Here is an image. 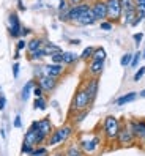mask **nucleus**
I'll return each instance as SVG.
<instances>
[{"label": "nucleus", "instance_id": "obj_13", "mask_svg": "<svg viewBox=\"0 0 145 156\" xmlns=\"http://www.w3.org/2000/svg\"><path fill=\"white\" fill-rule=\"evenodd\" d=\"M36 84H38L44 91H46V93H51V91L55 90L58 80H57L55 77L48 76V74H41V76H38V82H36Z\"/></svg>", "mask_w": 145, "mask_h": 156}, {"label": "nucleus", "instance_id": "obj_15", "mask_svg": "<svg viewBox=\"0 0 145 156\" xmlns=\"http://www.w3.org/2000/svg\"><path fill=\"white\" fill-rule=\"evenodd\" d=\"M85 88V91L88 93V96L92 98V101L95 103L96 99V95H98V87H99V82H98V77H88L85 80V84L82 85Z\"/></svg>", "mask_w": 145, "mask_h": 156}, {"label": "nucleus", "instance_id": "obj_1", "mask_svg": "<svg viewBox=\"0 0 145 156\" xmlns=\"http://www.w3.org/2000/svg\"><path fill=\"white\" fill-rule=\"evenodd\" d=\"M123 122L118 120L114 115H106L101 122V131H103V137L107 142H117V137L122 129Z\"/></svg>", "mask_w": 145, "mask_h": 156}, {"label": "nucleus", "instance_id": "obj_34", "mask_svg": "<svg viewBox=\"0 0 145 156\" xmlns=\"http://www.w3.org/2000/svg\"><path fill=\"white\" fill-rule=\"evenodd\" d=\"M143 76H145V66H140V68H139L137 71L134 73V76H133V80H134V82H139V80H140V79H142Z\"/></svg>", "mask_w": 145, "mask_h": 156}, {"label": "nucleus", "instance_id": "obj_23", "mask_svg": "<svg viewBox=\"0 0 145 156\" xmlns=\"http://www.w3.org/2000/svg\"><path fill=\"white\" fill-rule=\"evenodd\" d=\"M122 5H123V16L136 11V0H122Z\"/></svg>", "mask_w": 145, "mask_h": 156}, {"label": "nucleus", "instance_id": "obj_19", "mask_svg": "<svg viewBox=\"0 0 145 156\" xmlns=\"http://www.w3.org/2000/svg\"><path fill=\"white\" fill-rule=\"evenodd\" d=\"M65 154H66V156H87V154L82 151V148L79 147V144H71V145H68L66 150H65Z\"/></svg>", "mask_w": 145, "mask_h": 156}, {"label": "nucleus", "instance_id": "obj_32", "mask_svg": "<svg viewBox=\"0 0 145 156\" xmlns=\"http://www.w3.org/2000/svg\"><path fill=\"white\" fill-rule=\"evenodd\" d=\"M140 60H142V52H136L134 55H133V60H131V68H137L139 66V63H140Z\"/></svg>", "mask_w": 145, "mask_h": 156}, {"label": "nucleus", "instance_id": "obj_2", "mask_svg": "<svg viewBox=\"0 0 145 156\" xmlns=\"http://www.w3.org/2000/svg\"><path fill=\"white\" fill-rule=\"evenodd\" d=\"M90 106H93V101H92V98L88 96V93L85 91V88L80 85V87L76 90L74 96H72L69 111L74 114V112H79V111H85V109H90Z\"/></svg>", "mask_w": 145, "mask_h": 156}, {"label": "nucleus", "instance_id": "obj_47", "mask_svg": "<svg viewBox=\"0 0 145 156\" xmlns=\"http://www.w3.org/2000/svg\"><path fill=\"white\" fill-rule=\"evenodd\" d=\"M139 96H140V98H143V99H145V88H143V90H140V91H139Z\"/></svg>", "mask_w": 145, "mask_h": 156}, {"label": "nucleus", "instance_id": "obj_36", "mask_svg": "<svg viewBox=\"0 0 145 156\" xmlns=\"http://www.w3.org/2000/svg\"><path fill=\"white\" fill-rule=\"evenodd\" d=\"M133 40H134V43H136V46H140V43H142V40H143V33L142 32H137V33H134L133 35Z\"/></svg>", "mask_w": 145, "mask_h": 156}, {"label": "nucleus", "instance_id": "obj_31", "mask_svg": "<svg viewBox=\"0 0 145 156\" xmlns=\"http://www.w3.org/2000/svg\"><path fill=\"white\" fill-rule=\"evenodd\" d=\"M43 57H44L43 48L38 49V51H35V52H30V54H29V58H30L32 62H36V60H40V58H43Z\"/></svg>", "mask_w": 145, "mask_h": 156}, {"label": "nucleus", "instance_id": "obj_27", "mask_svg": "<svg viewBox=\"0 0 145 156\" xmlns=\"http://www.w3.org/2000/svg\"><path fill=\"white\" fill-rule=\"evenodd\" d=\"M92 58L106 60V58H107V52H106V49L103 48V46H98V48H95V51H93V57H92Z\"/></svg>", "mask_w": 145, "mask_h": 156}, {"label": "nucleus", "instance_id": "obj_50", "mask_svg": "<svg viewBox=\"0 0 145 156\" xmlns=\"http://www.w3.org/2000/svg\"><path fill=\"white\" fill-rule=\"evenodd\" d=\"M142 58H145V51L142 52Z\"/></svg>", "mask_w": 145, "mask_h": 156}, {"label": "nucleus", "instance_id": "obj_9", "mask_svg": "<svg viewBox=\"0 0 145 156\" xmlns=\"http://www.w3.org/2000/svg\"><path fill=\"white\" fill-rule=\"evenodd\" d=\"M106 60H99V58H90L87 62V74L88 77H99L104 71Z\"/></svg>", "mask_w": 145, "mask_h": 156}, {"label": "nucleus", "instance_id": "obj_14", "mask_svg": "<svg viewBox=\"0 0 145 156\" xmlns=\"http://www.w3.org/2000/svg\"><path fill=\"white\" fill-rule=\"evenodd\" d=\"M74 24H76V25H80V27H88V25L96 24V19H95V14H93V11H92V8L85 10V11L76 19Z\"/></svg>", "mask_w": 145, "mask_h": 156}, {"label": "nucleus", "instance_id": "obj_18", "mask_svg": "<svg viewBox=\"0 0 145 156\" xmlns=\"http://www.w3.org/2000/svg\"><path fill=\"white\" fill-rule=\"evenodd\" d=\"M139 96V93H136V91H129V93H125L122 96H118L115 99V104L117 106H125V104H129L133 101Z\"/></svg>", "mask_w": 145, "mask_h": 156}, {"label": "nucleus", "instance_id": "obj_22", "mask_svg": "<svg viewBox=\"0 0 145 156\" xmlns=\"http://www.w3.org/2000/svg\"><path fill=\"white\" fill-rule=\"evenodd\" d=\"M58 51H62V48L60 46H57V44H52V43H44V46H43V52H44V57H51L52 54H55V52H58Z\"/></svg>", "mask_w": 145, "mask_h": 156}, {"label": "nucleus", "instance_id": "obj_20", "mask_svg": "<svg viewBox=\"0 0 145 156\" xmlns=\"http://www.w3.org/2000/svg\"><path fill=\"white\" fill-rule=\"evenodd\" d=\"M35 85H36L35 80H29V82H27V84L22 87V91H21V99H22V101H27V99L30 98V93L33 91Z\"/></svg>", "mask_w": 145, "mask_h": 156}, {"label": "nucleus", "instance_id": "obj_38", "mask_svg": "<svg viewBox=\"0 0 145 156\" xmlns=\"http://www.w3.org/2000/svg\"><path fill=\"white\" fill-rule=\"evenodd\" d=\"M43 93H44V90H43L38 84H36V85H35V88H33V95H35L36 98H40V96H43Z\"/></svg>", "mask_w": 145, "mask_h": 156}, {"label": "nucleus", "instance_id": "obj_44", "mask_svg": "<svg viewBox=\"0 0 145 156\" xmlns=\"http://www.w3.org/2000/svg\"><path fill=\"white\" fill-rule=\"evenodd\" d=\"M17 8H19L21 11H25V6H24V3H22V0H17Z\"/></svg>", "mask_w": 145, "mask_h": 156}, {"label": "nucleus", "instance_id": "obj_5", "mask_svg": "<svg viewBox=\"0 0 145 156\" xmlns=\"http://www.w3.org/2000/svg\"><path fill=\"white\" fill-rule=\"evenodd\" d=\"M88 8H92V3L90 2H84V3H79V5H69V8L66 11L58 13V19L63 21V22H72L74 24L77 17L85 10H88Z\"/></svg>", "mask_w": 145, "mask_h": 156}, {"label": "nucleus", "instance_id": "obj_29", "mask_svg": "<svg viewBox=\"0 0 145 156\" xmlns=\"http://www.w3.org/2000/svg\"><path fill=\"white\" fill-rule=\"evenodd\" d=\"M131 60H133V54L126 52V54H123L122 58H120V65L122 66H129L131 65Z\"/></svg>", "mask_w": 145, "mask_h": 156}, {"label": "nucleus", "instance_id": "obj_8", "mask_svg": "<svg viewBox=\"0 0 145 156\" xmlns=\"http://www.w3.org/2000/svg\"><path fill=\"white\" fill-rule=\"evenodd\" d=\"M41 69H43V74H48L51 77H55V79L62 77L66 73V66L63 65V63H52V62L43 65Z\"/></svg>", "mask_w": 145, "mask_h": 156}, {"label": "nucleus", "instance_id": "obj_43", "mask_svg": "<svg viewBox=\"0 0 145 156\" xmlns=\"http://www.w3.org/2000/svg\"><path fill=\"white\" fill-rule=\"evenodd\" d=\"M68 2H69V5H79V3L87 2V0H68Z\"/></svg>", "mask_w": 145, "mask_h": 156}, {"label": "nucleus", "instance_id": "obj_40", "mask_svg": "<svg viewBox=\"0 0 145 156\" xmlns=\"http://www.w3.org/2000/svg\"><path fill=\"white\" fill-rule=\"evenodd\" d=\"M14 128H22V118H21V115L14 117Z\"/></svg>", "mask_w": 145, "mask_h": 156}, {"label": "nucleus", "instance_id": "obj_41", "mask_svg": "<svg viewBox=\"0 0 145 156\" xmlns=\"http://www.w3.org/2000/svg\"><path fill=\"white\" fill-rule=\"evenodd\" d=\"M13 76H14V77L19 76V63H17V62L13 65Z\"/></svg>", "mask_w": 145, "mask_h": 156}, {"label": "nucleus", "instance_id": "obj_4", "mask_svg": "<svg viewBox=\"0 0 145 156\" xmlns=\"http://www.w3.org/2000/svg\"><path fill=\"white\" fill-rule=\"evenodd\" d=\"M72 134H74V126L72 125H63L58 129H54V133L48 137V145L49 147L60 145L63 142H66L69 137H72Z\"/></svg>", "mask_w": 145, "mask_h": 156}, {"label": "nucleus", "instance_id": "obj_30", "mask_svg": "<svg viewBox=\"0 0 145 156\" xmlns=\"http://www.w3.org/2000/svg\"><path fill=\"white\" fill-rule=\"evenodd\" d=\"M99 29L104 30V32H111V30L114 29V22H112V21H109V19L101 21V22H99Z\"/></svg>", "mask_w": 145, "mask_h": 156}, {"label": "nucleus", "instance_id": "obj_24", "mask_svg": "<svg viewBox=\"0 0 145 156\" xmlns=\"http://www.w3.org/2000/svg\"><path fill=\"white\" fill-rule=\"evenodd\" d=\"M72 115H74V117H72V123H74V125H79V123H82L85 118H87V115H88V109H85V111L74 112Z\"/></svg>", "mask_w": 145, "mask_h": 156}, {"label": "nucleus", "instance_id": "obj_37", "mask_svg": "<svg viewBox=\"0 0 145 156\" xmlns=\"http://www.w3.org/2000/svg\"><path fill=\"white\" fill-rule=\"evenodd\" d=\"M68 8H69V2H68V0H60V3H58V13L66 11Z\"/></svg>", "mask_w": 145, "mask_h": 156}, {"label": "nucleus", "instance_id": "obj_17", "mask_svg": "<svg viewBox=\"0 0 145 156\" xmlns=\"http://www.w3.org/2000/svg\"><path fill=\"white\" fill-rule=\"evenodd\" d=\"M38 129L46 136L49 137L52 133H54V126H52V122L49 118H43V120H38Z\"/></svg>", "mask_w": 145, "mask_h": 156}, {"label": "nucleus", "instance_id": "obj_35", "mask_svg": "<svg viewBox=\"0 0 145 156\" xmlns=\"http://www.w3.org/2000/svg\"><path fill=\"white\" fill-rule=\"evenodd\" d=\"M33 150V145L27 144V142H22V147H21V154H30Z\"/></svg>", "mask_w": 145, "mask_h": 156}, {"label": "nucleus", "instance_id": "obj_46", "mask_svg": "<svg viewBox=\"0 0 145 156\" xmlns=\"http://www.w3.org/2000/svg\"><path fill=\"white\" fill-rule=\"evenodd\" d=\"M52 156H66V154H65V151H55Z\"/></svg>", "mask_w": 145, "mask_h": 156}, {"label": "nucleus", "instance_id": "obj_45", "mask_svg": "<svg viewBox=\"0 0 145 156\" xmlns=\"http://www.w3.org/2000/svg\"><path fill=\"white\" fill-rule=\"evenodd\" d=\"M30 33V29H25V27H22V30H21V36H25V35H29Z\"/></svg>", "mask_w": 145, "mask_h": 156}, {"label": "nucleus", "instance_id": "obj_39", "mask_svg": "<svg viewBox=\"0 0 145 156\" xmlns=\"http://www.w3.org/2000/svg\"><path fill=\"white\" fill-rule=\"evenodd\" d=\"M25 48H27V43H25V40H19V41H17V44H16V49L19 51V52H21V51H24Z\"/></svg>", "mask_w": 145, "mask_h": 156}, {"label": "nucleus", "instance_id": "obj_25", "mask_svg": "<svg viewBox=\"0 0 145 156\" xmlns=\"http://www.w3.org/2000/svg\"><path fill=\"white\" fill-rule=\"evenodd\" d=\"M49 150H48V147H44V145H36L33 147V150L29 156H48Z\"/></svg>", "mask_w": 145, "mask_h": 156}, {"label": "nucleus", "instance_id": "obj_49", "mask_svg": "<svg viewBox=\"0 0 145 156\" xmlns=\"http://www.w3.org/2000/svg\"><path fill=\"white\" fill-rule=\"evenodd\" d=\"M145 0H136V5H143Z\"/></svg>", "mask_w": 145, "mask_h": 156}, {"label": "nucleus", "instance_id": "obj_26", "mask_svg": "<svg viewBox=\"0 0 145 156\" xmlns=\"http://www.w3.org/2000/svg\"><path fill=\"white\" fill-rule=\"evenodd\" d=\"M93 51H95V46H87V48L80 52V60L88 62L90 58L93 57Z\"/></svg>", "mask_w": 145, "mask_h": 156}, {"label": "nucleus", "instance_id": "obj_33", "mask_svg": "<svg viewBox=\"0 0 145 156\" xmlns=\"http://www.w3.org/2000/svg\"><path fill=\"white\" fill-rule=\"evenodd\" d=\"M51 62L52 63H63V51H58L55 54L51 55Z\"/></svg>", "mask_w": 145, "mask_h": 156}, {"label": "nucleus", "instance_id": "obj_28", "mask_svg": "<svg viewBox=\"0 0 145 156\" xmlns=\"http://www.w3.org/2000/svg\"><path fill=\"white\" fill-rule=\"evenodd\" d=\"M46 107H48V103H46V99H44L43 96H40V98H35V101H33V109L46 111Z\"/></svg>", "mask_w": 145, "mask_h": 156}, {"label": "nucleus", "instance_id": "obj_16", "mask_svg": "<svg viewBox=\"0 0 145 156\" xmlns=\"http://www.w3.org/2000/svg\"><path fill=\"white\" fill-rule=\"evenodd\" d=\"M80 55H77L72 51H63V65L65 66H74L76 63H79Z\"/></svg>", "mask_w": 145, "mask_h": 156}, {"label": "nucleus", "instance_id": "obj_3", "mask_svg": "<svg viewBox=\"0 0 145 156\" xmlns=\"http://www.w3.org/2000/svg\"><path fill=\"white\" fill-rule=\"evenodd\" d=\"M77 144L87 156H95L99 150V147H101V137L96 134H92V136L82 134L80 139L77 140Z\"/></svg>", "mask_w": 145, "mask_h": 156}, {"label": "nucleus", "instance_id": "obj_21", "mask_svg": "<svg viewBox=\"0 0 145 156\" xmlns=\"http://www.w3.org/2000/svg\"><path fill=\"white\" fill-rule=\"evenodd\" d=\"M44 46V41L41 40V38H32L29 43H27V52H35V51H38V49H41Z\"/></svg>", "mask_w": 145, "mask_h": 156}, {"label": "nucleus", "instance_id": "obj_48", "mask_svg": "<svg viewBox=\"0 0 145 156\" xmlns=\"http://www.w3.org/2000/svg\"><path fill=\"white\" fill-rule=\"evenodd\" d=\"M80 41L79 40H69V44H79Z\"/></svg>", "mask_w": 145, "mask_h": 156}, {"label": "nucleus", "instance_id": "obj_12", "mask_svg": "<svg viewBox=\"0 0 145 156\" xmlns=\"http://www.w3.org/2000/svg\"><path fill=\"white\" fill-rule=\"evenodd\" d=\"M21 30H22V24L19 21V17H17V14L10 13V16H8V32H10L11 38H19Z\"/></svg>", "mask_w": 145, "mask_h": 156}, {"label": "nucleus", "instance_id": "obj_42", "mask_svg": "<svg viewBox=\"0 0 145 156\" xmlns=\"http://www.w3.org/2000/svg\"><path fill=\"white\" fill-rule=\"evenodd\" d=\"M5 104H6V98L3 95H0V111H3V109H5Z\"/></svg>", "mask_w": 145, "mask_h": 156}, {"label": "nucleus", "instance_id": "obj_6", "mask_svg": "<svg viewBox=\"0 0 145 156\" xmlns=\"http://www.w3.org/2000/svg\"><path fill=\"white\" fill-rule=\"evenodd\" d=\"M107 5V19L114 24L120 22L123 19V5L122 0H106Z\"/></svg>", "mask_w": 145, "mask_h": 156}, {"label": "nucleus", "instance_id": "obj_7", "mask_svg": "<svg viewBox=\"0 0 145 156\" xmlns=\"http://www.w3.org/2000/svg\"><path fill=\"white\" fill-rule=\"evenodd\" d=\"M136 144H137V140H136L134 133L131 131L129 125L126 122H123L122 129L118 133V137H117V145H120V147H133Z\"/></svg>", "mask_w": 145, "mask_h": 156}, {"label": "nucleus", "instance_id": "obj_11", "mask_svg": "<svg viewBox=\"0 0 145 156\" xmlns=\"http://www.w3.org/2000/svg\"><path fill=\"white\" fill-rule=\"evenodd\" d=\"M92 11L95 14L96 22H101L107 19V5L106 0H93L92 2Z\"/></svg>", "mask_w": 145, "mask_h": 156}, {"label": "nucleus", "instance_id": "obj_10", "mask_svg": "<svg viewBox=\"0 0 145 156\" xmlns=\"http://www.w3.org/2000/svg\"><path fill=\"white\" fill-rule=\"evenodd\" d=\"M44 140H48V137L44 136L40 129H35V128H29V131L25 133V137H24V142L30 144V145H33V147L43 145Z\"/></svg>", "mask_w": 145, "mask_h": 156}]
</instances>
